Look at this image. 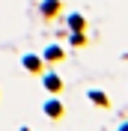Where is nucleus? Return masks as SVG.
<instances>
[{"mask_svg":"<svg viewBox=\"0 0 128 131\" xmlns=\"http://www.w3.org/2000/svg\"><path fill=\"white\" fill-rule=\"evenodd\" d=\"M45 110H48V116H60V113H63V104H60V101H48Z\"/></svg>","mask_w":128,"mask_h":131,"instance_id":"f257e3e1","label":"nucleus"},{"mask_svg":"<svg viewBox=\"0 0 128 131\" xmlns=\"http://www.w3.org/2000/svg\"><path fill=\"white\" fill-rule=\"evenodd\" d=\"M45 86H48L51 92H54V90L60 92V86H63V83H60V78H54V74H48V78H45Z\"/></svg>","mask_w":128,"mask_h":131,"instance_id":"f03ea898","label":"nucleus"},{"mask_svg":"<svg viewBox=\"0 0 128 131\" xmlns=\"http://www.w3.org/2000/svg\"><path fill=\"white\" fill-rule=\"evenodd\" d=\"M89 98H92L95 104H107V95H104V92H89Z\"/></svg>","mask_w":128,"mask_h":131,"instance_id":"7ed1b4c3","label":"nucleus"},{"mask_svg":"<svg viewBox=\"0 0 128 131\" xmlns=\"http://www.w3.org/2000/svg\"><path fill=\"white\" fill-rule=\"evenodd\" d=\"M24 66H27V69H33V72H36V69H39V60H36V57H27V60H24Z\"/></svg>","mask_w":128,"mask_h":131,"instance_id":"20e7f679","label":"nucleus"},{"mask_svg":"<svg viewBox=\"0 0 128 131\" xmlns=\"http://www.w3.org/2000/svg\"><path fill=\"white\" fill-rule=\"evenodd\" d=\"M72 27H74V30H80V27H83V18H78V15H72Z\"/></svg>","mask_w":128,"mask_h":131,"instance_id":"39448f33","label":"nucleus"}]
</instances>
